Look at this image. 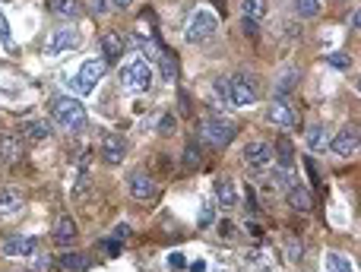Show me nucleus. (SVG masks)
Returning <instances> with one entry per match:
<instances>
[{
	"mask_svg": "<svg viewBox=\"0 0 361 272\" xmlns=\"http://www.w3.org/2000/svg\"><path fill=\"white\" fill-rule=\"evenodd\" d=\"M82 35L76 25H61V29H54L48 35V42H44V54H63V51H73L80 48Z\"/></svg>",
	"mask_w": 361,
	"mask_h": 272,
	"instance_id": "0eeeda50",
	"label": "nucleus"
},
{
	"mask_svg": "<svg viewBox=\"0 0 361 272\" xmlns=\"http://www.w3.org/2000/svg\"><path fill=\"white\" fill-rule=\"evenodd\" d=\"M23 133L29 136V140L42 142V140H48V136H51V127L44 124V120H29V124H23Z\"/></svg>",
	"mask_w": 361,
	"mask_h": 272,
	"instance_id": "bb28decb",
	"label": "nucleus"
},
{
	"mask_svg": "<svg viewBox=\"0 0 361 272\" xmlns=\"http://www.w3.org/2000/svg\"><path fill=\"white\" fill-rule=\"evenodd\" d=\"M197 133H200V140H206L209 146L225 149L238 136V127H235V120H225L222 114H206L197 124Z\"/></svg>",
	"mask_w": 361,
	"mask_h": 272,
	"instance_id": "7ed1b4c3",
	"label": "nucleus"
},
{
	"mask_svg": "<svg viewBox=\"0 0 361 272\" xmlns=\"http://www.w3.org/2000/svg\"><path fill=\"white\" fill-rule=\"evenodd\" d=\"M124 48H127V42H124L121 32H114V29L102 32V54H105V61H118V57H124Z\"/></svg>",
	"mask_w": 361,
	"mask_h": 272,
	"instance_id": "2eb2a0df",
	"label": "nucleus"
},
{
	"mask_svg": "<svg viewBox=\"0 0 361 272\" xmlns=\"http://www.w3.org/2000/svg\"><path fill=\"white\" fill-rule=\"evenodd\" d=\"M244 32H247V35H257V23H250V19H244Z\"/></svg>",
	"mask_w": 361,
	"mask_h": 272,
	"instance_id": "f704fd0d",
	"label": "nucleus"
},
{
	"mask_svg": "<svg viewBox=\"0 0 361 272\" xmlns=\"http://www.w3.org/2000/svg\"><path fill=\"white\" fill-rule=\"evenodd\" d=\"M305 142H307V149H314V152H324V149L330 146V133H326L324 124H311L307 127Z\"/></svg>",
	"mask_w": 361,
	"mask_h": 272,
	"instance_id": "6ab92c4d",
	"label": "nucleus"
},
{
	"mask_svg": "<svg viewBox=\"0 0 361 272\" xmlns=\"http://www.w3.org/2000/svg\"><path fill=\"white\" fill-rule=\"evenodd\" d=\"M324 263H326V272H355V266H352L349 256H345V254H336V250H326Z\"/></svg>",
	"mask_w": 361,
	"mask_h": 272,
	"instance_id": "5701e85b",
	"label": "nucleus"
},
{
	"mask_svg": "<svg viewBox=\"0 0 361 272\" xmlns=\"http://www.w3.org/2000/svg\"><path fill=\"white\" fill-rule=\"evenodd\" d=\"M38 250V241L35 237H6L0 244V254L10 256V260H23V256H32Z\"/></svg>",
	"mask_w": 361,
	"mask_h": 272,
	"instance_id": "ddd939ff",
	"label": "nucleus"
},
{
	"mask_svg": "<svg viewBox=\"0 0 361 272\" xmlns=\"http://www.w3.org/2000/svg\"><path fill=\"white\" fill-rule=\"evenodd\" d=\"M169 266H171V269H180V266H184V256H180V254H171V256H169Z\"/></svg>",
	"mask_w": 361,
	"mask_h": 272,
	"instance_id": "473e14b6",
	"label": "nucleus"
},
{
	"mask_svg": "<svg viewBox=\"0 0 361 272\" xmlns=\"http://www.w3.org/2000/svg\"><path fill=\"white\" fill-rule=\"evenodd\" d=\"M0 42H4L6 48H13V38H10V25H6L4 13H0Z\"/></svg>",
	"mask_w": 361,
	"mask_h": 272,
	"instance_id": "7c9ffc66",
	"label": "nucleus"
},
{
	"mask_svg": "<svg viewBox=\"0 0 361 272\" xmlns=\"http://www.w3.org/2000/svg\"><path fill=\"white\" fill-rule=\"evenodd\" d=\"M216 35H219V19H216V13L206 10V6H197V10L190 13V23H187L184 38H187L190 44H209V42H216Z\"/></svg>",
	"mask_w": 361,
	"mask_h": 272,
	"instance_id": "20e7f679",
	"label": "nucleus"
},
{
	"mask_svg": "<svg viewBox=\"0 0 361 272\" xmlns=\"http://www.w3.org/2000/svg\"><path fill=\"white\" fill-rule=\"evenodd\" d=\"M25 203L23 190L19 187H0V216H13V212H19V206Z\"/></svg>",
	"mask_w": 361,
	"mask_h": 272,
	"instance_id": "dca6fc26",
	"label": "nucleus"
},
{
	"mask_svg": "<svg viewBox=\"0 0 361 272\" xmlns=\"http://www.w3.org/2000/svg\"><path fill=\"white\" fill-rule=\"evenodd\" d=\"M267 10H269V4H267V0H244V4H241L244 19H250V23H257V19H263V16H267Z\"/></svg>",
	"mask_w": 361,
	"mask_h": 272,
	"instance_id": "b1692460",
	"label": "nucleus"
},
{
	"mask_svg": "<svg viewBox=\"0 0 361 272\" xmlns=\"http://www.w3.org/2000/svg\"><path fill=\"white\" fill-rule=\"evenodd\" d=\"M0 159L4 161H16L19 159V142L13 133H0Z\"/></svg>",
	"mask_w": 361,
	"mask_h": 272,
	"instance_id": "393cba45",
	"label": "nucleus"
},
{
	"mask_svg": "<svg viewBox=\"0 0 361 272\" xmlns=\"http://www.w3.org/2000/svg\"><path fill=\"white\" fill-rule=\"evenodd\" d=\"M99 155L105 165H124V155H127V142L124 136L118 133H105L99 142Z\"/></svg>",
	"mask_w": 361,
	"mask_h": 272,
	"instance_id": "1a4fd4ad",
	"label": "nucleus"
},
{
	"mask_svg": "<svg viewBox=\"0 0 361 272\" xmlns=\"http://www.w3.org/2000/svg\"><path fill=\"white\" fill-rule=\"evenodd\" d=\"M184 165H187V168H197V165H200V152H197V146H187V152H184Z\"/></svg>",
	"mask_w": 361,
	"mask_h": 272,
	"instance_id": "c85d7f7f",
	"label": "nucleus"
},
{
	"mask_svg": "<svg viewBox=\"0 0 361 272\" xmlns=\"http://www.w3.org/2000/svg\"><path fill=\"white\" fill-rule=\"evenodd\" d=\"M273 161H279V168H286V171H292L295 168V149L288 140H279L273 149Z\"/></svg>",
	"mask_w": 361,
	"mask_h": 272,
	"instance_id": "412c9836",
	"label": "nucleus"
},
{
	"mask_svg": "<svg viewBox=\"0 0 361 272\" xmlns=\"http://www.w3.org/2000/svg\"><path fill=\"white\" fill-rule=\"evenodd\" d=\"M127 190H130L133 199H140V203H149V199H156L159 187H156V180H152L146 171H133L130 178H127Z\"/></svg>",
	"mask_w": 361,
	"mask_h": 272,
	"instance_id": "9d476101",
	"label": "nucleus"
},
{
	"mask_svg": "<svg viewBox=\"0 0 361 272\" xmlns=\"http://www.w3.org/2000/svg\"><path fill=\"white\" fill-rule=\"evenodd\" d=\"M76 222H73V216H61L54 222V244L57 247H73V241H76Z\"/></svg>",
	"mask_w": 361,
	"mask_h": 272,
	"instance_id": "4468645a",
	"label": "nucleus"
},
{
	"mask_svg": "<svg viewBox=\"0 0 361 272\" xmlns=\"http://www.w3.org/2000/svg\"><path fill=\"white\" fill-rule=\"evenodd\" d=\"M330 149L336 155H343V159H349V155L358 152V127L355 124H345L343 130L330 140Z\"/></svg>",
	"mask_w": 361,
	"mask_h": 272,
	"instance_id": "f8f14e48",
	"label": "nucleus"
},
{
	"mask_svg": "<svg viewBox=\"0 0 361 272\" xmlns=\"http://www.w3.org/2000/svg\"><path fill=\"white\" fill-rule=\"evenodd\" d=\"M216 92L231 108L257 105V99H260V86H257V80L250 73H235V76H225V80H216Z\"/></svg>",
	"mask_w": 361,
	"mask_h": 272,
	"instance_id": "f257e3e1",
	"label": "nucleus"
},
{
	"mask_svg": "<svg viewBox=\"0 0 361 272\" xmlns=\"http://www.w3.org/2000/svg\"><path fill=\"white\" fill-rule=\"evenodd\" d=\"M298 80H301L298 70H295V67H286L279 76H276V95H279V99H286V95L292 92L295 86H298Z\"/></svg>",
	"mask_w": 361,
	"mask_h": 272,
	"instance_id": "aec40b11",
	"label": "nucleus"
},
{
	"mask_svg": "<svg viewBox=\"0 0 361 272\" xmlns=\"http://www.w3.org/2000/svg\"><path fill=\"white\" fill-rule=\"evenodd\" d=\"M244 165L250 168V171H267L269 165H273V146L263 140H254L244 146Z\"/></svg>",
	"mask_w": 361,
	"mask_h": 272,
	"instance_id": "6e6552de",
	"label": "nucleus"
},
{
	"mask_svg": "<svg viewBox=\"0 0 361 272\" xmlns=\"http://www.w3.org/2000/svg\"><path fill=\"white\" fill-rule=\"evenodd\" d=\"M212 222V209H209V206H206V209H203V216H200V225H209Z\"/></svg>",
	"mask_w": 361,
	"mask_h": 272,
	"instance_id": "72a5a7b5",
	"label": "nucleus"
},
{
	"mask_svg": "<svg viewBox=\"0 0 361 272\" xmlns=\"http://www.w3.org/2000/svg\"><path fill=\"white\" fill-rule=\"evenodd\" d=\"M114 6H111V0H92V13L95 16H105V13H111Z\"/></svg>",
	"mask_w": 361,
	"mask_h": 272,
	"instance_id": "c756f323",
	"label": "nucleus"
},
{
	"mask_svg": "<svg viewBox=\"0 0 361 272\" xmlns=\"http://www.w3.org/2000/svg\"><path fill=\"white\" fill-rule=\"evenodd\" d=\"M57 263H61L63 272H82V269L89 266V256H82V254H63Z\"/></svg>",
	"mask_w": 361,
	"mask_h": 272,
	"instance_id": "a878e982",
	"label": "nucleus"
},
{
	"mask_svg": "<svg viewBox=\"0 0 361 272\" xmlns=\"http://www.w3.org/2000/svg\"><path fill=\"white\" fill-rule=\"evenodd\" d=\"M216 197H219V203H222L225 209H235L238 206V190H235L231 180H216Z\"/></svg>",
	"mask_w": 361,
	"mask_h": 272,
	"instance_id": "4be33fe9",
	"label": "nucleus"
},
{
	"mask_svg": "<svg viewBox=\"0 0 361 272\" xmlns=\"http://www.w3.org/2000/svg\"><path fill=\"white\" fill-rule=\"evenodd\" d=\"M114 235H118V237H127V235H130V228H127V225H118V228H114Z\"/></svg>",
	"mask_w": 361,
	"mask_h": 272,
	"instance_id": "c9c22d12",
	"label": "nucleus"
},
{
	"mask_svg": "<svg viewBox=\"0 0 361 272\" xmlns=\"http://www.w3.org/2000/svg\"><path fill=\"white\" fill-rule=\"evenodd\" d=\"M326 61H330L336 70H345V67H349V57H345V54H330Z\"/></svg>",
	"mask_w": 361,
	"mask_h": 272,
	"instance_id": "2f4dec72",
	"label": "nucleus"
},
{
	"mask_svg": "<svg viewBox=\"0 0 361 272\" xmlns=\"http://www.w3.org/2000/svg\"><path fill=\"white\" fill-rule=\"evenodd\" d=\"M320 6H324V0H295V13L301 19H314L320 13Z\"/></svg>",
	"mask_w": 361,
	"mask_h": 272,
	"instance_id": "cd10ccee",
	"label": "nucleus"
},
{
	"mask_svg": "<svg viewBox=\"0 0 361 272\" xmlns=\"http://www.w3.org/2000/svg\"><path fill=\"white\" fill-rule=\"evenodd\" d=\"M51 118H54V124L63 127V130H82V127H86V108H82V101L73 99V95H61V99L51 101Z\"/></svg>",
	"mask_w": 361,
	"mask_h": 272,
	"instance_id": "f03ea898",
	"label": "nucleus"
},
{
	"mask_svg": "<svg viewBox=\"0 0 361 272\" xmlns=\"http://www.w3.org/2000/svg\"><path fill=\"white\" fill-rule=\"evenodd\" d=\"M286 199H288V206H292L295 212H307L314 206V199H311V193H307L305 184H288Z\"/></svg>",
	"mask_w": 361,
	"mask_h": 272,
	"instance_id": "a211bd4d",
	"label": "nucleus"
},
{
	"mask_svg": "<svg viewBox=\"0 0 361 272\" xmlns=\"http://www.w3.org/2000/svg\"><path fill=\"white\" fill-rule=\"evenodd\" d=\"M152 63H146V57H130V61L121 67V86L130 89V92H149L152 89Z\"/></svg>",
	"mask_w": 361,
	"mask_h": 272,
	"instance_id": "39448f33",
	"label": "nucleus"
},
{
	"mask_svg": "<svg viewBox=\"0 0 361 272\" xmlns=\"http://www.w3.org/2000/svg\"><path fill=\"white\" fill-rule=\"evenodd\" d=\"M171 127H175V118L169 114V118H162V130H171Z\"/></svg>",
	"mask_w": 361,
	"mask_h": 272,
	"instance_id": "e433bc0d",
	"label": "nucleus"
},
{
	"mask_svg": "<svg viewBox=\"0 0 361 272\" xmlns=\"http://www.w3.org/2000/svg\"><path fill=\"white\" fill-rule=\"evenodd\" d=\"M48 13L51 16H57V19H80V13H82V4L80 0H48Z\"/></svg>",
	"mask_w": 361,
	"mask_h": 272,
	"instance_id": "f3484780",
	"label": "nucleus"
},
{
	"mask_svg": "<svg viewBox=\"0 0 361 272\" xmlns=\"http://www.w3.org/2000/svg\"><path fill=\"white\" fill-rule=\"evenodd\" d=\"M133 0H111V6H118V10H124V6H130Z\"/></svg>",
	"mask_w": 361,
	"mask_h": 272,
	"instance_id": "4c0bfd02",
	"label": "nucleus"
},
{
	"mask_svg": "<svg viewBox=\"0 0 361 272\" xmlns=\"http://www.w3.org/2000/svg\"><path fill=\"white\" fill-rule=\"evenodd\" d=\"M105 70H108L105 57H86V61L80 63V73H76V80H73V92L76 95H89L95 86H99L102 76H105Z\"/></svg>",
	"mask_w": 361,
	"mask_h": 272,
	"instance_id": "423d86ee",
	"label": "nucleus"
},
{
	"mask_svg": "<svg viewBox=\"0 0 361 272\" xmlns=\"http://www.w3.org/2000/svg\"><path fill=\"white\" fill-rule=\"evenodd\" d=\"M16 272H32V269H16Z\"/></svg>",
	"mask_w": 361,
	"mask_h": 272,
	"instance_id": "58836bf2",
	"label": "nucleus"
},
{
	"mask_svg": "<svg viewBox=\"0 0 361 272\" xmlns=\"http://www.w3.org/2000/svg\"><path fill=\"white\" fill-rule=\"evenodd\" d=\"M267 118H269V124L282 127V130H288V127H295V124H298V114H295L292 101H288V99H279V95H276V99H273V105H269Z\"/></svg>",
	"mask_w": 361,
	"mask_h": 272,
	"instance_id": "9b49d317",
	"label": "nucleus"
}]
</instances>
